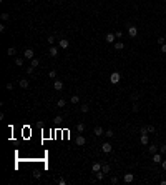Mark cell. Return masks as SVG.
<instances>
[{
    "label": "cell",
    "mask_w": 166,
    "mask_h": 185,
    "mask_svg": "<svg viewBox=\"0 0 166 185\" xmlns=\"http://www.w3.org/2000/svg\"><path fill=\"white\" fill-rule=\"evenodd\" d=\"M120 80H121V75H120L118 72H113L111 75H110V82H111L113 85H118V83H120Z\"/></svg>",
    "instance_id": "cell-1"
},
{
    "label": "cell",
    "mask_w": 166,
    "mask_h": 185,
    "mask_svg": "<svg viewBox=\"0 0 166 185\" xmlns=\"http://www.w3.org/2000/svg\"><path fill=\"white\" fill-rule=\"evenodd\" d=\"M105 42H106V44H115L116 42V35L111 33V32H108V33L105 35Z\"/></svg>",
    "instance_id": "cell-2"
},
{
    "label": "cell",
    "mask_w": 166,
    "mask_h": 185,
    "mask_svg": "<svg viewBox=\"0 0 166 185\" xmlns=\"http://www.w3.org/2000/svg\"><path fill=\"white\" fill-rule=\"evenodd\" d=\"M128 33H130V37H131V38H135L136 35H138V27H135V25H128Z\"/></svg>",
    "instance_id": "cell-3"
},
{
    "label": "cell",
    "mask_w": 166,
    "mask_h": 185,
    "mask_svg": "<svg viewBox=\"0 0 166 185\" xmlns=\"http://www.w3.org/2000/svg\"><path fill=\"white\" fill-rule=\"evenodd\" d=\"M101 150H103L105 154H110V152L113 150L111 144H110V142H103V144H101Z\"/></svg>",
    "instance_id": "cell-4"
},
{
    "label": "cell",
    "mask_w": 166,
    "mask_h": 185,
    "mask_svg": "<svg viewBox=\"0 0 166 185\" xmlns=\"http://www.w3.org/2000/svg\"><path fill=\"white\" fill-rule=\"evenodd\" d=\"M33 57H35V52L32 50V48H27V50L23 52V58H30V60H32Z\"/></svg>",
    "instance_id": "cell-5"
},
{
    "label": "cell",
    "mask_w": 166,
    "mask_h": 185,
    "mask_svg": "<svg viewBox=\"0 0 166 185\" xmlns=\"http://www.w3.org/2000/svg\"><path fill=\"white\" fill-rule=\"evenodd\" d=\"M133 180H135V175H133V173H125V177H123V182L125 183H131Z\"/></svg>",
    "instance_id": "cell-6"
},
{
    "label": "cell",
    "mask_w": 166,
    "mask_h": 185,
    "mask_svg": "<svg viewBox=\"0 0 166 185\" xmlns=\"http://www.w3.org/2000/svg\"><path fill=\"white\" fill-rule=\"evenodd\" d=\"M161 155H163L161 152H160V154H158V152H156V154H153V162L154 163H161V162H163V157H161Z\"/></svg>",
    "instance_id": "cell-7"
},
{
    "label": "cell",
    "mask_w": 166,
    "mask_h": 185,
    "mask_svg": "<svg viewBox=\"0 0 166 185\" xmlns=\"http://www.w3.org/2000/svg\"><path fill=\"white\" fill-rule=\"evenodd\" d=\"M68 45H70V42L66 40V38H62V40L58 42V47H60V48H63V50H65V48H68Z\"/></svg>",
    "instance_id": "cell-8"
},
{
    "label": "cell",
    "mask_w": 166,
    "mask_h": 185,
    "mask_svg": "<svg viewBox=\"0 0 166 185\" xmlns=\"http://www.w3.org/2000/svg\"><path fill=\"white\" fill-rule=\"evenodd\" d=\"M93 133L96 135V137H101V135H105V132H103V127L96 125V127H95V130H93Z\"/></svg>",
    "instance_id": "cell-9"
},
{
    "label": "cell",
    "mask_w": 166,
    "mask_h": 185,
    "mask_svg": "<svg viewBox=\"0 0 166 185\" xmlns=\"http://www.w3.org/2000/svg\"><path fill=\"white\" fill-rule=\"evenodd\" d=\"M53 88H55L56 92L63 90V82H62V80H55V83H53Z\"/></svg>",
    "instance_id": "cell-10"
},
{
    "label": "cell",
    "mask_w": 166,
    "mask_h": 185,
    "mask_svg": "<svg viewBox=\"0 0 166 185\" xmlns=\"http://www.w3.org/2000/svg\"><path fill=\"white\" fill-rule=\"evenodd\" d=\"M140 142H141V144H143V145H148V133H146V132H141Z\"/></svg>",
    "instance_id": "cell-11"
},
{
    "label": "cell",
    "mask_w": 166,
    "mask_h": 185,
    "mask_svg": "<svg viewBox=\"0 0 166 185\" xmlns=\"http://www.w3.org/2000/svg\"><path fill=\"white\" fill-rule=\"evenodd\" d=\"M113 45H115V50H123V48H125V44H123L121 40H116Z\"/></svg>",
    "instance_id": "cell-12"
},
{
    "label": "cell",
    "mask_w": 166,
    "mask_h": 185,
    "mask_svg": "<svg viewBox=\"0 0 166 185\" xmlns=\"http://www.w3.org/2000/svg\"><path fill=\"white\" fill-rule=\"evenodd\" d=\"M85 144H86V138H85L83 135H78V137H76V145L82 147V145H85Z\"/></svg>",
    "instance_id": "cell-13"
},
{
    "label": "cell",
    "mask_w": 166,
    "mask_h": 185,
    "mask_svg": "<svg viewBox=\"0 0 166 185\" xmlns=\"http://www.w3.org/2000/svg\"><path fill=\"white\" fill-rule=\"evenodd\" d=\"M58 48L60 47H53V45H50V52H48V53H50V57H56V55H58Z\"/></svg>",
    "instance_id": "cell-14"
},
{
    "label": "cell",
    "mask_w": 166,
    "mask_h": 185,
    "mask_svg": "<svg viewBox=\"0 0 166 185\" xmlns=\"http://www.w3.org/2000/svg\"><path fill=\"white\" fill-rule=\"evenodd\" d=\"M101 170V163L100 162H95L93 165H91V172H100Z\"/></svg>",
    "instance_id": "cell-15"
},
{
    "label": "cell",
    "mask_w": 166,
    "mask_h": 185,
    "mask_svg": "<svg viewBox=\"0 0 166 185\" xmlns=\"http://www.w3.org/2000/svg\"><path fill=\"white\" fill-rule=\"evenodd\" d=\"M18 85L22 88H28V80L27 79H22V80H18Z\"/></svg>",
    "instance_id": "cell-16"
},
{
    "label": "cell",
    "mask_w": 166,
    "mask_h": 185,
    "mask_svg": "<svg viewBox=\"0 0 166 185\" xmlns=\"http://www.w3.org/2000/svg\"><path fill=\"white\" fill-rule=\"evenodd\" d=\"M110 169H111V167L108 165V163H101V172H103V173H108V172H110Z\"/></svg>",
    "instance_id": "cell-17"
},
{
    "label": "cell",
    "mask_w": 166,
    "mask_h": 185,
    "mask_svg": "<svg viewBox=\"0 0 166 185\" xmlns=\"http://www.w3.org/2000/svg\"><path fill=\"white\" fill-rule=\"evenodd\" d=\"M80 110H82L83 113L90 112V105H88V104H82V105H80Z\"/></svg>",
    "instance_id": "cell-18"
},
{
    "label": "cell",
    "mask_w": 166,
    "mask_h": 185,
    "mask_svg": "<svg viewBox=\"0 0 166 185\" xmlns=\"http://www.w3.org/2000/svg\"><path fill=\"white\" fill-rule=\"evenodd\" d=\"M7 53H8L10 57H13V55L17 53V48H15V47H8V50H7Z\"/></svg>",
    "instance_id": "cell-19"
},
{
    "label": "cell",
    "mask_w": 166,
    "mask_h": 185,
    "mask_svg": "<svg viewBox=\"0 0 166 185\" xmlns=\"http://www.w3.org/2000/svg\"><path fill=\"white\" fill-rule=\"evenodd\" d=\"M158 148H160V147H156V145H150V147H148V150H150V154H156Z\"/></svg>",
    "instance_id": "cell-20"
},
{
    "label": "cell",
    "mask_w": 166,
    "mask_h": 185,
    "mask_svg": "<svg viewBox=\"0 0 166 185\" xmlns=\"http://www.w3.org/2000/svg\"><path fill=\"white\" fill-rule=\"evenodd\" d=\"M15 65L17 67H22L23 65V58H22V57H17V58H15Z\"/></svg>",
    "instance_id": "cell-21"
},
{
    "label": "cell",
    "mask_w": 166,
    "mask_h": 185,
    "mask_svg": "<svg viewBox=\"0 0 166 185\" xmlns=\"http://www.w3.org/2000/svg\"><path fill=\"white\" fill-rule=\"evenodd\" d=\"M95 177H96V180H103L105 173H103V172H101V170H100V172H95Z\"/></svg>",
    "instance_id": "cell-22"
},
{
    "label": "cell",
    "mask_w": 166,
    "mask_h": 185,
    "mask_svg": "<svg viewBox=\"0 0 166 185\" xmlns=\"http://www.w3.org/2000/svg\"><path fill=\"white\" fill-rule=\"evenodd\" d=\"M70 102H72V104H78V102H80V97H78V95H72Z\"/></svg>",
    "instance_id": "cell-23"
},
{
    "label": "cell",
    "mask_w": 166,
    "mask_h": 185,
    "mask_svg": "<svg viewBox=\"0 0 166 185\" xmlns=\"http://www.w3.org/2000/svg\"><path fill=\"white\" fill-rule=\"evenodd\" d=\"M76 130H78L80 133H82V132H85V123H82V122H80L78 125H76Z\"/></svg>",
    "instance_id": "cell-24"
},
{
    "label": "cell",
    "mask_w": 166,
    "mask_h": 185,
    "mask_svg": "<svg viewBox=\"0 0 166 185\" xmlns=\"http://www.w3.org/2000/svg\"><path fill=\"white\" fill-rule=\"evenodd\" d=\"M38 63H40V62H38V58H35V57L30 60V65H32V67H38Z\"/></svg>",
    "instance_id": "cell-25"
},
{
    "label": "cell",
    "mask_w": 166,
    "mask_h": 185,
    "mask_svg": "<svg viewBox=\"0 0 166 185\" xmlns=\"http://www.w3.org/2000/svg\"><path fill=\"white\" fill-rule=\"evenodd\" d=\"M65 104H66V102H65V100H63V98H60V100H58V102H56V105H58V107H60V108H63V107H65Z\"/></svg>",
    "instance_id": "cell-26"
},
{
    "label": "cell",
    "mask_w": 166,
    "mask_h": 185,
    "mask_svg": "<svg viewBox=\"0 0 166 185\" xmlns=\"http://www.w3.org/2000/svg\"><path fill=\"white\" fill-rule=\"evenodd\" d=\"M48 77H50V79H56V70H50V72H48Z\"/></svg>",
    "instance_id": "cell-27"
},
{
    "label": "cell",
    "mask_w": 166,
    "mask_h": 185,
    "mask_svg": "<svg viewBox=\"0 0 166 185\" xmlns=\"http://www.w3.org/2000/svg\"><path fill=\"white\" fill-rule=\"evenodd\" d=\"M156 42H158V45H163V44H166V38L164 37H158Z\"/></svg>",
    "instance_id": "cell-28"
},
{
    "label": "cell",
    "mask_w": 166,
    "mask_h": 185,
    "mask_svg": "<svg viewBox=\"0 0 166 185\" xmlns=\"http://www.w3.org/2000/svg\"><path fill=\"white\" fill-rule=\"evenodd\" d=\"M146 130H148V133H153V132H154L156 129H154L153 125H148V127H146Z\"/></svg>",
    "instance_id": "cell-29"
},
{
    "label": "cell",
    "mask_w": 166,
    "mask_h": 185,
    "mask_svg": "<svg viewBox=\"0 0 166 185\" xmlns=\"http://www.w3.org/2000/svg\"><path fill=\"white\" fill-rule=\"evenodd\" d=\"M105 135H106L108 138H111V137H113L115 133H113V130H106V132H105Z\"/></svg>",
    "instance_id": "cell-30"
},
{
    "label": "cell",
    "mask_w": 166,
    "mask_h": 185,
    "mask_svg": "<svg viewBox=\"0 0 166 185\" xmlns=\"http://www.w3.org/2000/svg\"><path fill=\"white\" fill-rule=\"evenodd\" d=\"M160 152H161L163 155H166V145H161V147H160Z\"/></svg>",
    "instance_id": "cell-31"
},
{
    "label": "cell",
    "mask_w": 166,
    "mask_h": 185,
    "mask_svg": "<svg viewBox=\"0 0 166 185\" xmlns=\"http://www.w3.org/2000/svg\"><path fill=\"white\" fill-rule=\"evenodd\" d=\"M33 69H35V67H28V69H27V73H28V75H32V73H33Z\"/></svg>",
    "instance_id": "cell-32"
},
{
    "label": "cell",
    "mask_w": 166,
    "mask_h": 185,
    "mask_svg": "<svg viewBox=\"0 0 166 185\" xmlns=\"http://www.w3.org/2000/svg\"><path fill=\"white\" fill-rule=\"evenodd\" d=\"M115 35H116V38H121V37H123V32H121V30H116Z\"/></svg>",
    "instance_id": "cell-33"
},
{
    "label": "cell",
    "mask_w": 166,
    "mask_h": 185,
    "mask_svg": "<svg viewBox=\"0 0 166 185\" xmlns=\"http://www.w3.org/2000/svg\"><path fill=\"white\" fill-rule=\"evenodd\" d=\"M48 44L53 45V44H55V37H52V35H50V37H48Z\"/></svg>",
    "instance_id": "cell-34"
},
{
    "label": "cell",
    "mask_w": 166,
    "mask_h": 185,
    "mask_svg": "<svg viewBox=\"0 0 166 185\" xmlns=\"http://www.w3.org/2000/svg\"><path fill=\"white\" fill-rule=\"evenodd\" d=\"M8 19H10L8 13H2V20H8Z\"/></svg>",
    "instance_id": "cell-35"
},
{
    "label": "cell",
    "mask_w": 166,
    "mask_h": 185,
    "mask_svg": "<svg viewBox=\"0 0 166 185\" xmlns=\"http://www.w3.org/2000/svg\"><path fill=\"white\" fill-rule=\"evenodd\" d=\"M138 98H140V95H138V94H133V95H131V100H135V102H136Z\"/></svg>",
    "instance_id": "cell-36"
},
{
    "label": "cell",
    "mask_w": 166,
    "mask_h": 185,
    "mask_svg": "<svg viewBox=\"0 0 166 185\" xmlns=\"http://www.w3.org/2000/svg\"><path fill=\"white\" fill-rule=\"evenodd\" d=\"M140 110V105L138 104H133V112H138Z\"/></svg>",
    "instance_id": "cell-37"
},
{
    "label": "cell",
    "mask_w": 166,
    "mask_h": 185,
    "mask_svg": "<svg viewBox=\"0 0 166 185\" xmlns=\"http://www.w3.org/2000/svg\"><path fill=\"white\" fill-rule=\"evenodd\" d=\"M58 183L60 185H66V180L65 179H58Z\"/></svg>",
    "instance_id": "cell-38"
},
{
    "label": "cell",
    "mask_w": 166,
    "mask_h": 185,
    "mask_svg": "<svg viewBox=\"0 0 166 185\" xmlns=\"http://www.w3.org/2000/svg\"><path fill=\"white\" fill-rule=\"evenodd\" d=\"M120 180H118V177H111V183H118Z\"/></svg>",
    "instance_id": "cell-39"
},
{
    "label": "cell",
    "mask_w": 166,
    "mask_h": 185,
    "mask_svg": "<svg viewBox=\"0 0 166 185\" xmlns=\"http://www.w3.org/2000/svg\"><path fill=\"white\" fill-rule=\"evenodd\" d=\"M161 52H163V53H166V44H163V45H161Z\"/></svg>",
    "instance_id": "cell-40"
},
{
    "label": "cell",
    "mask_w": 166,
    "mask_h": 185,
    "mask_svg": "<svg viewBox=\"0 0 166 185\" xmlns=\"http://www.w3.org/2000/svg\"><path fill=\"white\" fill-rule=\"evenodd\" d=\"M7 88H8V90H12V88H13V83H12V82H10V83H7Z\"/></svg>",
    "instance_id": "cell-41"
},
{
    "label": "cell",
    "mask_w": 166,
    "mask_h": 185,
    "mask_svg": "<svg viewBox=\"0 0 166 185\" xmlns=\"http://www.w3.org/2000/svg\"><path fill=\"white\" fill-rule=\"evenodd\" d=\"M161 167H163V169L166 170V160H163V162H161Z\"/></svg>",
    "instance_id": "cell-42"
},
{
    "label": "cell",
    "mask_w": 166,
    "mask_h": 185,
    "mask_svg": "<svg viewBox=\"0 0 166 185\" xmlns=\"http://www.w3.org/2000/svg\"><path fill=\"white\" fill-rule=\"evenodd\" d=\"M25 2H33V0H25Z\"/></svg>",
    "instance_id": "cell-43"
}]
</instances>
